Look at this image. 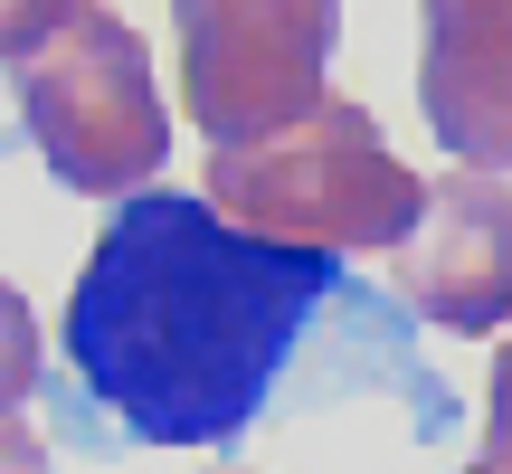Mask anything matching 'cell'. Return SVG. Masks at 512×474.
<instances>
[{
    "instance_id": "3957f363",
    "label": "cell",
    "mask_w": 512,
    "mask_h": 474,
    "mask_svg": "<svg viewBox=\"0 0 512 474\" xmlns=\"http://www.w3.org/2000/svg\"><path fill=\"white\" fill-rule=\"evenodd\" d=\"M10 86H19V133H29L38 162L57 171V190H76V200H124V190L162 181L171 105H162V86H152V48L105 0H67V10L10 57Z\"/></svg>"
},
{
    "instance_id": "277c9868",
    "label": "cell",
    "mask_w": 512,
    "mask_h": 474,
    "mask_svg": "<svg viewBox=\"0 0 512 474\" xmlns=\"http://www.w3.org/2000/svg\"><path fill=\"white\" fill-rule=\"evenodd\" d=\"M181 29V105L209 143H256L323 105L342 48V0H171Z\"/></svg>"
},
{
    "instance_id": "9c48e42d",
    "label": "cell",
    "mask_w": 512,
    "mask_h": 474,
    "mask_svg": "<svg viewBox=\"0 0 512 474\" xmlns=\"http://www.w3.org/2000/svg\"><path fill=\"white\" fill-rule=\"evenodd\" d=\"M0 474H48L38 427H19V408H0Z\"/></svg>"
},
{
    "instance_id": "30bf717a",
    "label": "cell",
    "mask_w": 512,
    "mask_h": 474,
    "mask_svg": "<svg viewBox=\"0 0 512 474\" xmlns=\"http://www.w3.org/2000/svg\"><path fill=\"white\" fill-rule=\"evenodd\" d=\"M484 437H512V342L494 351V380H484Z\"/></svg>"
},
{
    "instance_id": "5b68a950",
    "label": "cell",
    "mask_w": 512,
    "mask_h": 474,
    "mask_svg": "<svg viewBox=\"0 0 512 474\" xmlns=\"http://www.w3.org/2000/svg\"><path fill=\"white\" fill-rule=\"evenodd\" d=\"M389 285L437 332H503L512 323V181L456 162L427 181L418 228L389 247Z\"/></svg>"
},
{
    "instance_id": "7a4b0ae2",
    "label": "cell",
    "mask_w": 512,
    "mask_h": 474,
    "mask_svg": "<svg viewBox=\"0 0 512 474\" xmlns=\"http://www.w3.org/2000/svg\"><path fill=\"white\" fill-rule=\"evenodd\" d=\"M200 190L219 219L285 237V247H323V256L399 247L427 209V181L380 143V114L351 95H323L313 114L256 133V143H209Z\"/></svg>"
},
{
    "instance_id": "ba28073f",
    "label": "cell",
    "mask_w": 512,
    "mask_h": 474,
    "mask_svg": "<svg viewBox=\"0 0 512 474\" xmlns=\"http://www.w3.org/2000/svg\"><path fill=\"white\" fill-rule=\"evenodd\" d=\"M57 10H67V0H0V57H19V48H29V38L48 29Z\"/></svg>"
},
{
    "instance_id": "8992f818",
    "label": "cell",
    "mask_w": 512,
    "mask_h": 474,
    "mask_svg": "<svg viewBox=\"0 0 512 474\" xmlns=\"http://www.w3.org/2000/svg\"><path fill=\"white\" fill-rule=\"evenodd\" d=\"M418 114L446 162L512 171V0H418Z\"/></svg>"
},
{
    "instance_id": "6da1fadb",
    "label": "cell",
    "mask_w": 512,
    "mask_h": 474,
    "mask_svg": "<svg viewBox=\"0 0 512 474\" xmlns=\"http://www.w3.org/2000/svg\"><path fill=\"white\" fill-rule=\"evenodd\" d=\"M323 247L209 209V190H124L67 294V370L133 446H228L266 418L313 304Z\"/></svg>"
},
{
    "instance_id": "52a82bcc",
    "label": "cell",
    "mask_w": 512,
    "mask_h": 474,
    "mask_svg": "<svg viewBox=\"0 0 512 474\" xmlns=\"http://www.w3.org/2000/svg\"><path fill=\"white\" fill-rule=\"evenodd\" d=\"M38 389V313L19 285H0V408H19Z\"/></svg>"
},
{
    "instance_id": "8fae6325",
    "label": "cell",
    "mask_w": 512,
    "mask_h": 474,
    "mask_svg": "<svg viewBox=\"0 0 512 474\" xmlns=\"http://www.w3.org/2000/svg\"><path fill=\"white\" fill-rule=\"evenodd\" d=\"M465 474H512V437H484V456L465 465Z\"/></svg>"
}]
</instances>
